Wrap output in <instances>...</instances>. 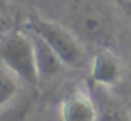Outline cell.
Here are the masks:
<instances>
[{
	"instance_id": "cell-4",
	"label": "cell",
	"mask_w": 131,
	"mask_h": 121,
	"mask_svg": "<svg viewBox=\"0 0 131 121\" xmlns=\"http://www.w3.org/2000/svg\"><path fill=\"white\" fill-rule=\"evenodd\" d=\"M100 106L85 88H75L60 103V121H98Z\"/></svg>"
},
{
	"instance_id": "cell-9",
	"label": "cell",
	"mask_w": 131,
	"mask_h": 121,
	"mask_svg": "<svg viewBox=\"0 0 131 121\" xmlns=\"http://www.w3.org/2000/svg\"><path fill=\"white\" fill-rule=\"evenodd\" d=\"M100 106V116L98 121H131V116L126 113L123 106L115 103L113 100H108L105 96L96 98Z\"/></svg>"
},
{
	"instance_id": "cell-7",
	"label": "cell",
	"mask_w": 131,
	"mask_h": 121,
	"mask_svg": "<svg viewBox=\"0 0 131 121\" xmlns=\"http://www.w3.org/2000/svg\"><path fill=\"white\" fill-rule=\"evenodd\" d=\"M37 105L33 91H22L10 105L0 109V121H28Z\"/></svg>"
},
{
	"instance_id": "cell-6",
	"label": "cell",
	"mask_w": 131,
	"mask_h": 121,
	"mask_svg": "<svg viewBox=\"0 0 131 121\" xmlns=\"http://www.w3.org/2000/svg\"><path fill=\"white\" fill-rule=\"evenodd\" d=\"M28 32V30H27ZM33 41V50H35V61H37V70H38V78L40 81L50 80V78L57 76L60 73V70L65 67L61 63V60L58 58V55L48 47L45 41L40 38L38 35L28 32Z\"/></svg>"
},
{
	"instance_id": "cell-5",
	"label": "cell",
	"mask_w": 131,
	"mask_h": 121,
	"mask_svg": "<svg viewBox=\"0 0 131 121\" xmlns=\"http://www.w3.org/2000/svg\"><path fill=\"white\" fill-rule=\"evenodd\" d=\"M90 75H91V80L95 81V85L106 90L116 86L123 80L125 68H123L121 60L110 48H101L95 53L91 60Z\"/></svg>"
},
{
	"instance_id": "cell-11",
	"label": "cell",
	"mask_w": 131,
	"mask_h": 121,
	"mask_svg": "<svg viewBox=\"0 0 131 121\" xmlns=\"http://www.w3.org/2000/svg\"><path fill=\"white\" fill-rule=\"evenodd\" d=\"M8 28H10L8 20H7L3 15H0V37H5L7 33H8Z\"/></svg>"
},
{
	"instance_id": "cell-8",
	"label": "cell",
	"mask_w": 131,
	"mask_h": 121,
	"mask_svg": "<svg viewBox=\"0 0 131 121\" xmlns=\"http://www.w3.org/2000/svg\"><path fill=\"white\" fill-rule=\"evenodd\" d=\"M22 83L13 73H10L3 65H0V109L13 101L22 93Z\"/></svg>"
},
{
	"instance_id": "cell-12",
	"label": "cell",
	"mask_w": 131,
	"mask_h": 121,
	"mask_svg": "<svg viewBox=\"0 0 131 121\" xmlns=\"http://www.w3.org/2000/svg\"><path fill=\"white\" fill-rule=\"evenodd\" d=\"M7 10H8V2L7 0H0V15H3Z\"/></svg>"
},
{
	"instance_id": "cell-3",
	"label": "cell",
	"mask_w": 131,
	"mask_h": 121,
	"mask_svg": "<svg viewBox=\"0 0 131 121\" xmlns=\"http://www.w3.org/2000/svg\"><path fill=\"white\" fill-rule=\"evenodd\" d=\"M0 65L28 88H35L40 83L33 41L28 32L15 30L0 38Z\"/></svg>"
},
{
	"instance_id": "cell-13",
	"label": "cell",
	"mask_w": 131,
	"mask_h": 121,
	"mask_svg": "<svg viewBox=\"0 0 131 121\" xmlns=\"http://www.w3.org/2000/svg\"><path fill=\"white\" fill-rule=\"evenodd\" d=\"M128 76H129V81H131V60H129V67H128Z\"/></svg>"
},
{
	"instance_id": "cell-10",
	"label": "cell",
	"mask_w": 131,
	"mask_h": 121,
	"mask_svg": "<svg viewBox=\"0 0 131 121\" xmlns=\"http://www.w3.org/2000/svg\"><path fill=\"white\" fill-rule=\"evenodd\" d=\"M119 10L131 20V0H113Z\"/></svg>"
},
{
	"instance_id": "cell-1",
	"label": "cell",
	"mask_w": 131,
	"mask_h": 121,
	"mask_svg": "<svg viewBox=\"0 0 131 121\" xmlns=\"http://www.w3.org/2000/svg\"><path fill=\"white\" fill-rule=\"evenodd\" d=\"M68 28L81 43L108 48L115 38L111 15L96 0H73L68 8Z\"/></svg>"
},
{
	"instance_id": "cell-2",
	"label": "cell",
	"mask_w": 131,
	"mask_h": 121,
	"mask_svg": "<svg viewBox=\"0 0 131 121\" xmlns=\"http://www.w3.org/2000/svg\"><path fill=\"white\" fill-rule=\"evenodd\" d=\"M27 30L38 35L58 55L65 67L80 68L85 65L86 53H85L83 43L68 27L32 13L27 20Z\"/></svg>"
}]
</instances>
